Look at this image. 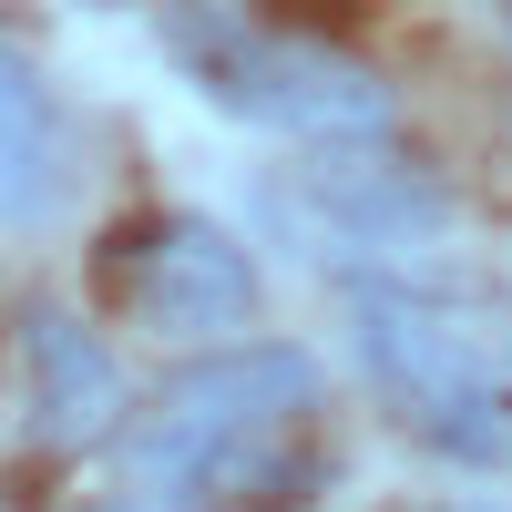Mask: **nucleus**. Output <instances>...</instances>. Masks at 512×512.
Returning a JSON list of instances; mask_svg holds the SVG:
<instances>
[{
	"label": "nucleus",
	"mask_w": 512,
	"mask_h": 512,
	"mask_svg": "<svg viewBox=\"0 0 512 512\" xmlns=\"http://www.w3.org/2000/svg\"><path fill=\"white\" fill-rule=\"evenodd\" d=\"M164 52L216 113L267 123L297 144H379L390 134V82L359 72L349 52H328L308 31L246 21L236 0H164Z\"/></svg>",
	"instance_id": "obj_2"
},
{
	"label": "nucleus",
	"mask_w": 512,
	"mask_h": 512,
	"mask_svg": "<svg viewBox=\"0 0 512 512\" xmlns=\"http://www.w3.org/2000/svg\"><path fill=\"white\" fill-rule=\"evenodd\" d=\"M72 185V144H62V103L21 41H0V226H41Z\"/></svg>",
	"instance_id": "obj_6"
},
{
	"label": "nucleus",
	"mask_w": 512,
	"mask_h": 512,
	"mask_svg": "<svg viewBox=\"0 0 512 512\" xmlns=\"http://www.w3.org/2000/svg\"><path fill=\"white\" fill-rule=\"evenodd\" d=\"M21 390H31V431L52 451H93L123 431V369L72 308L21 318Z\"/></svg>",
	"instance_id": "obj_5"
},
{
	"label": "nucleus",
	"mask_w": 512,
	"mask_h": 512,
	"mask_svg": "<svg viewBox=\"0 0 512 512\" xmlns=\"http://www.w3.org/2000/svg\"><path fill=\"white\" fill-rule=\"evenodd\" d=\"M308 195L328 205L338 226H359L369 246H390V236H431V226H441V195L420 185L410 164H369V144H349V164L308 175Z\"/></svg>",
	"instance_id": "obj_7"
},
{
	"label": "nucleus",
	"mask_w": 512,
	"mask_h": 512,
	"mask_svg": "<svg viewBox=\"0 0 512 512\" xmlns=\"http://www.w3.org/2000/svg\"><path fill=\"white\" fill-rule=\"evenodd\" d=\"M93 512H144V502H93Z\"/></svg>",
	"instance_id": "obj_8"
},
{
	"label": "nucleus",
	"mask_w": 512,
	"mask_h": 512,
	"mask_svg": "<svg viewBox=\"0 0 512 512\" xmlns=\"http://www.w3.org/2000/svg\"><path fill=\"white\" fill-rule=\"evenodd\" d=\"M349 328H359V369L379 379V400L431 451L472 461V472H502L512 461V390H502V369L482 359V338L451 308H431L410 287H359Z\"/></svg>",
	"instance_id": "obj_3"
},
{
	"label": "nucleus",
	"mask_w": 512,
	"mask_h": 512,
	"mask_svg": "<svg viewBox=\"0 0 512 512\" xmlns=\"http://www.w3.org/2000/svg\"><path fill=\"white\" fill-rule=\"evenodd\" d=\"M308 420H318V359L287 338H256V349H205L195 369H175L123 451L144 482L185 502L308 512V492H328V451L308 441Z\"/></svg>",
	"instance_id": "obj_1"
},
{
	"label": "nucleus",
	"mask_w": 512,
	"mask_h": 512,
	"mask_svg": "<svg viewBox=\"0 0 512 512\" xmlns=\"http://www.w3.org/2000/svg\"><path fill=\"white\" fill-rule=\"evenodd\" d=\"M113 297L134 328L205 349V338H236L256 318V256L205 216H154L134 236H113Z\"/></svg>",
	"instance_id": "obj_4"
}]
</instances>
